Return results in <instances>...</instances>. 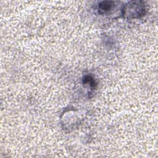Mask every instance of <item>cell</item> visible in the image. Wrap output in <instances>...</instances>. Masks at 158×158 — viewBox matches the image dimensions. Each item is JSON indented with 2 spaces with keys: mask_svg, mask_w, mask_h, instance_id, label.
I'll return each instance as SVG.
<instances>
[{
  "mask_svg": "<svg viewBox=\"0 0 158 158\" xmlns=\"http://www.w3.org/2000/svg\"><path fill=\"white\" fill-rule=\"evenodd\" d=\"M114 1H102L98 5V12L101 14L108 12L114 6Z\"/></svg>",
  "mask_w": 158,
  "mask_h": 158,
  "instance_id": "1",
  "label": "cell"
}]
</instances>
